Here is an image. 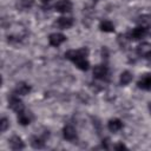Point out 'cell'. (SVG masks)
<instances>
[{
    "mask_svg": "<svg viewBox=\"0 0 151 151\" xmlns=\"http://www.w3.org/2000/svg\"><path fill=\"white\" fill-rule=\"evenodd\" d=\"M88 55V48L87 47H81L78 50H70L65 53V58L72 61L79 70L81 71H87L90 68V63L87 60Z\"/></svg>",
    "mask_w": 151,
    "mask_h": 151,
    "instance_id": "6da1fadb",
    "label": "cell"
},
{
    "mask_svg": "<svg viewBox=\"0 0 151 151\" xmlns=\"http://www.w3.org/2000/svg\"><path fill=\"white\" fill-rule=\"evenodd\" d=\"M55 26L60 29H67L73 26V19L70 17H60L55 21Z\"/></svg>",
    "mask_w": 151,
    "mask_h": 151,
    "instance_id": "4fadbf2b",
    "label": "cell"
},
{
    "mask_svg": "<svg viewBox=\"0 0 151 151\" xmlns=\"http://www.w3.org/2000/svg\"><path fill=\"white\" fill-rule=\"evenodd\" d=\"M132 73L131 72H129V71H124V72H122V74H120V78H119V83H120V85H127V84H130L131 81H132Z\"/></svg>",
    "mask_w": 151,
    "mask_h": 151,
    "instance_id": "e0dca14e",
    "label": "cell"
},
{
    "mask_svg": "<svg viewBox=\"0 0 151 151\" xmlns=\"http://www.w3.org/2000/svg\"><path fill=\"white\" fill-rule=\"evenodd\" d=\"M64 41H66V37L61 33H52L48 37V44L53 47H58L60 46Z\"/></svg>",
    "mask_w": 151,
    "mask_h": 151,
    "instance_id": "7c38bea8",
    "label": "cell"
},
{
    "mask_svg": "<svg viewBox=\"0 0 151 151\" xmlns=\"http://www.w3.org/2000/svg\"><path fill=\"white\" fill-rule=\"evenodd\" d=\"M113 149H114V150H127V147H126L123 143H118V144L113 145Z\"/></svg>",
    "mask_w": 151,
    "mask_h": 151,
    "instance_id": "ffe728a7",
    "label": "cell"
},
{
    "mask_svg": "<svg viewBox=\"0 0 151 151\" xmlns=\"http://www.w3.org/2000/svg\"><path fill=\"white\" fill-rule=\"evenodd\" d=\"M110 70L105 64H99L93 67V77L98 80H109Z\"/></svg>",
    "mask_w": 151,
    "mask_h": 151,
    "instance_id": "3957f363",
    "label": "cell"
},
{
    "mask_svg": "<svg viewBox=\"0 0 151 151\" xmlns=\"http://www.w3.org/2000/svg\"><path fill=\"white\" fill-rule=\"evenodd\" d=\"M149 34V29L145 26H138L136 28H132L131 31H129L125 37L129 40H140L143 38H145Z\"/></svg>",
    "mask_w": 151,
    "mask_h": 151,
    "instance_id": "7a4b0ae2",
    "label": "cell"
},
{
    "mask_svg": "<svg viewBox=\"0 0 151 151\" xmlns=\"http://www.w3.org/2000/svg\"><path fill=\"white\" fill-rule=\"evenodd\" d=\"M18 114V123L20 124V125H22V126H26V125H28V124H31V122L33 120V113L31 112V111H26V110H24V111H21V112H19V113H17Z\"/></svg>",
    "mask_w": 151,
    "mask_h": 151,
    "instance_id": "30bf717a",
    "label": "cell"
},
{
    "mask_svg": "<svg viewBox=\"0 0 151 151\" xmlns=\"http://www.w3.org/2000/svg\"><path fill=\"white\" fill-rule=\"evenodd\" d=\"M52 0H41V2L44 4V5H47V4H50Z\"/></svg>",
    "mask_w": 151,
    "mask_h": 151,
    "instance_id": "44dd1931",
    "label": "cell"
},
{
    "mask_svg": "<svg viewBox=\"0 0 151 151\" xmlns=\"http://www.w3.org/2000/svg\"><path fill=\"white\" fill-rule=\"evenodd\" d=\"M48 131H45V133L42 136H33L31 138V146L33 149H42L45 147V142L46 138L48 137Z\"/></svg>",
    "mask_w": 151,
    "mask_h": 151,
    "instance_id": "ba28073f",
    "label": "cell"
},
{
    "mask_svg": "<svg viewBox=\"0 0 151 151\" xmlns=\"http://www.w3.org/2000/svg\"><path fill=\"white\" fill-rule=\"evenodd\" d=\"M136 53L138 57L144 58V59H151V44L149 42H143L137 46Z\"/></svg>",
    "mask_w": 151,
    "mask_h": 151,
    "instance_id": "8992f818",
    "label": "cell"
},
{
    "mask_svg": "<svg viewBox=\"0 0 151 151\" xmlns=\"http://www.w3.org/2000/svg\"><path fill=\"white\" fill-rule=\"evenodd\" d=\"M123 122L118 118H113V119H110L109 123H107V129L110 132H113V133H117L118 131H120L123 129Z\"/></svg>",
    "mask_w": 151,
    "mask_h": 151,
    "instance_id": "9a60e30c",
    "label": "cell"
},
{
    "mask_svg": "<svg viewBox=\"0 0 151 151\" xmlns=\"http://www.w3.org/2000/svg\"><path fill=\"white\" fill-rule=\"evenodd\" d=\"M99 28H100V31H103V32H105V33L114 32V25H113L110 20H107V19L100 21V24H99Z\"/></svg>",
    "mask_w": 151,
    "mask_h": 151,
    "instance_id": "2e32d148",
    "label": "cell"
},
{
    "mask_svg": "<svg viewBox=\"0 0 151 151\" xmlns=\"http://www.w3.org/2000/svg\"><path fill=\"white\" fill-rule=\"evenodd\" d=\"M31 92V86L26 83H18L13 90V93L17 96H26Z\"/></svg>",
    "mask_w": 151,
    "mask_h": 151,
    "instance_id": "5bb4252c",
    "label": "cell"
},
{
    "mask_svg": "<svg viewBox=\"0 0 151 151\" xmlns=\"http://www.w3.org/2000/svg\"><path fill=\"white\" fill-rule=\"evenodd\" d=\"M63 136L64 138L70 142V143H74L77 139H78V133H77V130L76 127L72 125V124H66L64 127H63Z\"/></svg>",
    "mask_w": 151,
    "mask_h": 151,
    "instance_id": "5b68a950",
    "label": "cell"
},
{
    "mask_svg": "<svg viewBox=\"0 0 151 151\" xmlns=\"http://www.w3.org/2000/svg\"><path fill=\"white\" fill-rule=\"evenodd\" d=\"M33 0H17V7L20 11H25V9H29L32 7Z\"/></svg>",
    "mask_w": 151,
    "mask_h": 151,
    "instance_id": "ac0fdd59",
    "label": "cell"
},
{
    "mask_svg": "<svg viewBox=\"0 0 151 151\" xmlns=\"http://www.w3.org/2000/svg\"><path fill=\"white\" fill-rule=\"evenodd\" d=\"M137 87L144 91H150L151 90V73L143 74L137 81Z\"/></svg>",
    "mask_w": 151,
    "mask_h": 151,
    "instance_id": "9c48e42d",
    "label": "cell"
},
{
    "mask_svg": "<svg viewBox=\"0 0 151 151\" xmlns=\"http://www.w3.org/2000/svg\"><path fill=\"white\" fill-rule=\"evenodd\" d=\"M8 126H9L8 119H7L6 117H2V118H1V122H0V130H1V132H5V131L8 129Z\"/></svg>",
    "mask_w": 151,
    "mask_h": 151,
    "instance_id": "d6986e66",
    "label": "cell"
},
{
    "mask_svg": "<svg viewBox=\"0 0 151 151\" xmlns=\"http://www.w3.org/2000/svg\"><path fill=\"white\" fill-rule=\"evenodd\" d=\"M8 145H9V149L13 150V151L22 150V149L25 147V143H24L22 139H21L19 136H17V134H14V136H12V137L9 138Z\"/></svg>",
    "mask_w": 151,
    "mask_h": 151,
    "instance_id": "8fae6325",
    "label": "cell"
},
{
    "mask_svg": "<svg viewBox=\"0 0 151 151\" xmlns=\"http://www.w3.org/2000/svg\"><path fill=\"white\" fill-rule=\"evenodd\" d=\"M73 4L71 0H58L54 5V9L59 13H68L72 11Z\"/></svg>",
    "mask_w": 151,
    "mask_h": 151,
    "instance_id": "52a82bcc",
    "label": "cell"
},
{
    "mask_svg": "<svg viewBox=\"0 0 151 151\" xmlns=\"http://www.w3.org/2000/svg\"><path fill=\"white\" fill-rule=\"evenodd\" d=\"M147 106H149V111L151 112V103H149V105H147Z\"/></svg>",
    "mask_w": 151,
    "mask_h": 151,
    "instance_id": "7402d4cb",
    "label": "cell"
},
{
    "mask_svg": "<svg viewBox=\"0 0 151 151\" xmlns=\"http://www.w3.org/2000/svg\"><path fill=\"white\" fill-rule=\"evenodd\" d=\"M8 106L11 107V110H13L15 113H19L21 111L25 110V105L22 103V100L19 98V96L14 94L12 92V94L8 97Z\"/></svg>",
    "mask_w": 151,
    "mask_h": 151,
    "instance_id": "277c9868",
    "label": "cell"
}]
</instances>
